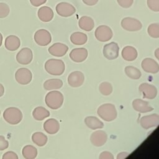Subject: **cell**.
I'll list each match as a JSON object with an SVG mask.
<instances>
[{
    "label": "cell",
    "mask_w": 159,
    "mask_h": 159,
    "mask_svg": "<svg viewBox=\"0 0 159 159\" xmlns=\"http://www.w3.org/2000/svg\"><path fill=\"white\" fill-rule=\"evenodd\" d=\"M45 69L50 75H61L65 71V65L61 60L50 59L45 62Z\"/></svg>",
    "instance_id": "obj_1"
},
{
    "label": "cell",
    "mask_w": 159,
    "mask_h": 159,
    "mask_svg": "<svg viewBox=\"0 0 159 159\" xmlns=\"http://www.w3.org/2000/svg\"><path fill=\"white\" fill-rule=\"evenodd\" d=\"M98 116L103 120L110 122L114 120L117 117V111L114 105L112 104H104L98 109Z\"/></svg>",
    "instance_id": "obj_2"
},
{
    "label": "cell",
    "mask_w": 159,
    "mask_h": 159,
    "mask_svg": "<svg viewBox=\"0 0 159 159\" xmlns=\"http://www.w3.org/2000/svg\"><path fill=\"white\" fill-rule=\"evenodd\" d=\"M21 111L15 107H10L5 109L3 112L4 119L9 124L16 125L22 119Z\"/></svg>",
    "instance_id": "obj_3"
},
{
    "label": "cell",
    "mask_w": 159,
    "mask_h": 159,
    "mask_svg": "<svg viewBox=\"0 0 159 159\" xmlns=\"http://www.w3.org/2000/svg\"><path fill=\"white\" fill-rule=\"evenodd\" d=\"M63 102V96L58 91H53L47 93L45 96V103L47 106L52 109L60 108Z\"/></svg>",
    "instance_id": "obj_4"
},
{
    "label": "cell",
    "mask_w": 159,
    "mask_h": 159,
    "mask_svg": "<svg viewBox=\"0 0 159 159\" xmlns=\"http://www.w3.org/2000/svg\"><path fill=\"white\" fill-rule=\"evenodd\" d=\"M121 26L124 29L127 31L134 32L140 30L142 27V24L141 22L137 19L127 17L122 19Z\"/></svg>",
    "instance_id": "obj_5"
},
{
    "label": "cell",
    "mask_w": 159,
    "mask_h": 159,
    "mask_svg": "<svg viewBox=\"0 0 159 159\" xmlns=\"http://www.w3.org/2000/svg\"><path fill=\"white\" fill-rule=\"evenodd\" d=\"M95 37L100 42H107L110 40L113 35L111 29L107 25H102L98 26L95 30Z\"/></svg>",
    "instance_id": "obj_6"
},
{
    "label": "cell",
    "mask_w": 159,
    "mask_h": 159,
    "mask_svg": "<svg viewBox=\"0 0 159 159\" xmlns=\"http://www.w3.org/2000/svg\"><path fill=\"white\" fill-rule=\"evenodd\" d=\"M15 78L16 81L22 85L29 84L32 78L31 71L25 68H20L18 69L15 73Z\"/></svg>",
    "instance_id": "obj_7"
},
{
    "label": "cell",
    "mask_w": 159,
    "mask_h": 159,
    "mask_svg": "<svg viewBox=\"0 0 159 159\" xmlns=\"http://www.w3.org/2000/svg\"><path fill=\"white\" fill-rule=\"evenodd\" d=\"M55 9L57 14L64 17H70L73 15L76 12V9L72 4L65 2L57 4Z\"/></svg>",
    "instance_id": "obj_8"
},
{
    "label": "cell",
    "mask_w": 159,
    "mask_h": 159,
    "mask_svg": "<svg viewBox=\"0 0 159 159\" xmlns=\"http://www.w3.org/2000/svg\"><path fill=\"white\" fill-rule=\"evenodd\" d=\"M34 40L39 45L46 46L51 42L52 37L48 30L45 29H40L35 33Z\"/></svg>",
    "instance_id": "obj_9"
},
{
    "label": "cell",
    "mask_w": 159,
    "mask_h": 159,
    "mask_svg": "<svg viewBox=\"0 0 159 159\" xmlns=\"http://www.w3.org/2000/svg\"><path fill=\"white\" fill-rule=\"evenodd\" d=\"M119 47L117 43L111 42L103 47V55L108 60H114L119 56Z\"/></svg>",
    "instance_id": "obj_10"
},
{
    "label": "cell",
    "mask_w": 159,
    "mask_h": 159,
    "mask_svg": "<svg viewBox=\"0 0 159 159\" xmlns=\"http://www.w3.org/2000/svg\"><path fill=\"white\" fill-rule=\"evenodd\" d=\"M33 58V53L32 50L27 47L22 48L16 55L17 61L21 65L29 64Z\"/></svg>",
    "instance_id": "obj_11"
},
{
    "label": "cell",
    "mask_w": 159,
    "mask_h": 159,
    "mask_svg": "<svg viewBox=\"0 0 159 159\" xmlns=\"http://www.w3.org/2000/svg\"><path fill=\"white\" fill-rule=\"evenodd\" d=\"M139 91L143 94V98L149 99H154L157 94V89L155 86L148 83H142L139 88Z\"/></svg>",
    "instance_id": "obj_12"
},
{
    "label": "cell",
    "mask_w": 159,
    "mask_h": 159,
    "mask_svg": "<svg viewBox=\"0 0 159 159\" xmlns=\"http://www.w3.org/2000/svg\"><path fill=\"white\" fill-rule=\"evenodd\" d=\"M159 116L157 114H153L149 116H145L140 119V123L141 126L145 129H148L151 127H156L158 124Z\"/></svg>",
    "instance_id": "obj_13"
},
{
    "label": "cell",
    "mask_w": 159,
    "mask_h": 159,
    "mask_svg": "<svg viewBox=\"0 0 159 159\" xmlns=\"http://www.w3.org/2000/svg\"><path fill=\"white\" fill-rule=\"evenodd\" d=\"M84 81V75L78 71L71 73L68 77V83L71 87L77 88L81 86Z\"/></svg>",
    "instance_id": "obj_14"
},
{
    "label": "cell",
    "mask_w": 159,
    "mask_h": 159,
    "mask_svg": "<svg viewBox=\"0 0 159 159\" xmlns=\"http://www.w3.org/2000/svg\"><path fill=\"white\" fill-rule=\"evenodd\" d=\"M107 135L103 130H97L94 132L90 137L92 144L96 147L102 146L107 141Z\"/></svg>",
    "instance_id": "obj_15"
},
{
    "label": "cell",
    "mask_w": 159,
    "mask_h": 159,
    "mask_svg": "<svg viewBox=\"0 0 159 159\" xmlns=\"http://www.w3.org/2000/svg\"><path fill=\"white\" fill-rule=\"evenodd\" d=\"M88 57V50L84 48L73 49L70 53V58L75 62L80 63L84 61Z\"/></svg>",
    "instance_id": "obj_16"
},
{
    "label": "cell",
    "mask_w": 159,
    "mask_h": 159,
    "mask_svg": "<svg viewBox=\"0 0 159 159\" xmlns=\"http://www.w3.org/2000/svg\"><path fill=\"white\" fill-rule=\"evenodd\" d=\"M142 68L143 70L150 73H157L159 71L158 63L152 58H147L142 61Z\"/></svg>",
    "instance_id": "obj_17"
},
{
    "label": "cell",
    "mask_w": 159,
    "mask_h": 159,
    "mask_svg": "<svg viewBox=\"0 0 159 159\" xmlns=\"http://www.w3.org/2000/svg\"><path fill=\"white\" fill-rule=\"evenodd\" d=\"M68 50L67 45L61 43H55L48 48V52L55 57H62Z\"/></svg>",
    "instance_id": "obj_18"
},
{
    "label": "cell",
    "mask_w": 159,
    "mask_h": 159,
    "mask_svg": "<svg viewBox=\"0 0 159 159\" xmlns=\"http://www.w3.org/2000/svg\"><path fill=\"white\" fill-rule=\"evenodd\" d=\"M132 106L134 110L141 113L150 112L153 109V108L148 104L147 101L140 99H134L132 102Z\"/></svg>",
    "instance_id": "obj_19"
},
{
    "label": "cell",
    "mask_w": 159,
    "mask_h": 159,
    "mask_svg": "<svg viewBox=\"0 0 159 159\" xmlns=\"http://www.w3.org/2000/svg\"><path fill=\"white\" fill-rule=\"evenodd\" d=\"M37 15L41 21L47 22L52 20L54 14L53 10L50 7L48 6H42L38 10Z\"/></svg>",
    "instance_id": "obj_20"
},
{
    "label": "cell",
    "mask_w": 159,
    "mask_h": 159,
    "mask_svg": "<svg viewBox=\"0 0 159 159\" xmlns=\"http://www.w3.org/2000/svg\"><path fill=\"white\" fill-rule=\"evenodd\" d=\"M20 45V40L16 35H11L6 38L4 45L7 50L9 51H15L19 48Z\"/></svg>",
    "instance_id": "obj_21"
},
{
    "label": "cell",
    "mask_w": 159,
    "mask_h": 159,
    "mask_svg": "<svg viewBox=\"0 0 159 159\" xmlns=\"http://www.w3.org/2000/svg\"><path fill=\"white\" fill-rule=\"evenodd\" d=\"M43 129L47 133L49 134H55L59 130L60 124L56 119H50L44 122Z\"/></svg>",
    "instance_id": "obj_22"
},
{
    "label": "cell",
    "mask_w": 159,
    "mask_h": 159,
    "mask_svg": "<svg viewBox=\"0 0 159 159\" xmlns=\"http://www.w3.org/2000/svg\"><path fill=\"white\" fill-rule=\"evenodd\" d=\"M78 25L82 30L89 32L93 30V29L94 28V22L91 17L84 16L80 19L78 22Z\"/></svg>",
    "instance_id": "obj_23"
},
{
    "label": "cell",
    "mask_w": 159,
    "mask_h": 159,
    "mask_svg": "<svg viewBox=\"0 0 159 159\" xmlns=\"http://www.w3.org/2000/svg\"><path fill=\"white\" fill-rule=\"evenodd\" d=\"M122 57L126 61H133L137 57V50L131 46H126L122 50Z\"/></svg>",
    "instance_id": "obj_24"
},
{
    "label": "cell",
    "mask_w": 159,
    "mask_h": 159,
    "mask_svg": "<svg viewBox=\"0 0 159 159\" xmlns=\"http://www.w3.org/2000/svg\"><path fill=\"white\" fill-rule=\"evenodd\" d=\"M86 125L91 129L94 130L101 129L104 127V124L98 118L94 116H88L84 119Z\"/></svg>",
    "instance_id": "obj_25"
},
{
    "label": "cell",
    "mask_w": 159,
    "mask_h": 159,
    "mask_svg": "<svg viewBox=\"0 0 159 159\" xmlns=\"http://www.w3.org/2000/svg\"><path fill=\"white\" fill-rule=\"evenodd\" d=\"M88 40L87 35L80 32H76L73 33L70 36V40L71 42L77 45H81L84 44Z\"/></svg>",
    "instance_id": "obj_26"
},
{
    "label": "cell",
    "mask_w": 159,
    "mask_h": 159,
    "mask_svg": "<svg viewBox=\"0 0 159 159\" xmlns=\"http://www.w3.org/2000/svg\"><path fill=\"white\" fill-rule=\"evenodd\" d=\"M32 116L35 120H42L50 116V112L45 107L39 106L34 109L32 112Z\"/></svg>",
    "instance_id": "obj_27"
},
{
    "label": "cell",
    "mask_w": 159,
    "mask_h": 159,
    "mask_svg": "<svg viewBox=\"0 0 159 159\" xmlns=\"http://www.w3.org/2000/svg\"><path fill=\"white\" fill-rule=\"evenodd\" d=\"M63 86V81L60 79L48 80L43 83V88L47 91L57 89Z\"/></svg>",
    "instance_id": "obj_28"
},
{
    "label": "cell",
    "mask_w": 159,
    "mask_h": 159,
    "mask_svg": "<svg viewBox=\"0 0 159 159\" xmlns=\"http://www.w3.org/2000/svg\"><path fill=\"white\" fill-rule=\"evenodd\" d=\"M22 153L25 159H34L37 155V150L35 147L27 145L23 148Z\"/></svg>",
    "instance_id": "obj_29"
},
{
    "label": "cell",
    "mask_w": 159,
    "mask_h": 159,
    "mask_svg": "<svg viewBox=\"0 0 159 159\" xmlns=\"http://www.w3.org/2000/svg\"><path fill=\"white\" fill-rule=\"evenodd\" d=\"M32 140L37 145L42 147L46 144L47 142V137L42 132H37L32 134Z\"/></svg>",
    "instance_id": "obj_30"
},
{
    "label": "cell",
    "mask_w": 159,
    "mask_h": 159,
    "mask_svg": "<svg viewBox=\"0 0 159 159\" xmlns=\"http://www.w3.org/2000/svg\"><path fill=\"white\" fill-rule=\"evenodd\" d=\"M125 73L128 77L133 80L139 79L142 75L140 71L132 66H126L125 68Z\"/></svg>",
    "instance_id": "obj_31"
},
{
    "label": "cell",
    "mask_w": 159,
    "mask_h": 159,
    "mask_svg": "<svg viewBox=\"0 0 159 159\" xmlns=\"http://www.w3.org/2000/svg\"><path fill=\"white\" fill-rule=\"evenodd\" d=\"M149 35L153 38L157 39L159 37V24L153 23L149 25L147 29Z\"/></svg>",
    "instance_id": "obj_32"
},
{
    "label": "cell",
    "mask_w": 159,
    "mask_h": 159,
    "mask_svg": "<svg viewBox=\"0 0 159 159\" xmlns=\"http://www.w3.org/2000/svg\"><path fill=\"white\" fill-rule=\"evenodd\" d=\"M99 89L102 95L108 96L112 91V86L111 84L108 82H102L100 84Z\"/></svg>",
    "instance_id": "obj_33"
},
{
    "label": "cell",
    "mask_w": 159,
    "mask_h": 159,
    "mask_svg": "<svg viewBox=\"0 0 159 159\" xmlns=\"http://www.w3.org/2000/svg\"><path fill=\"white\" fill-rule=\"evenodd\" d=\"M10 12L9 6L4 2H0V18L7 17Z\"/></svg>",
    "instance_id": "obj_34"
},
{
    "label": "cell",
    "mask_w": 159,
    "mask_h": 159,
    "mask_svg": "<svg viewBox=\"0 0 159 159\" xmlns=\"http://www.w3.org/2000/svg\"><path fill=\"white\" fill-rule=\"evenodd\" d=\"M147 4L150 10L154 12L159 11V0H147Z\"/></svg>",
    "instance_id": "obj_35"
},
{
    "label": "cell",
    "mask_w": 159,
    "mask_h": 159,
    "mask_svg": "<svg viewBox=\"0 0 159 159\" xmlns=\"http://www.w3.org/2000/svg\"><path fill=\"white\" fill-rule=\"evenodd\" d=\"M117 3L123 8H129L134 2V0H117Z\"/></svg>",
    "instance_id": "obj_36"
},
{
    "label": "cell",
    "mask_w": 159,
    "mask_h": 159,
    "mask_svg": "<svg viewBox=\"0 0 159 159\" xmlns=\"http://www.w3.org/2000/svg\"><path fill=\"white\" fill-rule=\"evenodd\" d=\"M9 147V142L3 135H0V151H2Z\"/></svg>",
    "instance_id": "obj_37"
},
{
    "label": "cell",
    "mask_w": 159,
    "mask_h": 159,
    "mask_svg": "<svg viewBox=\"0 0 159 159\" xmlns=\"http://www.w3.org/2000/svg\"><path fill=\"white\" fill-rule=\"evenodd\" d=\"M3 159H18L17 155L12 151H9L6 152L2 157Z\"/></svg>",
    "instance_id": "obj_38"
},
{
    "label": "cell",
    "mask_w": 159,
    "mask_h": 159,
    "mask_svg": "<svg viewBox=\"0 0 159 159\" xmlns=\"http://www.w3.org/2000/svg\"><path fill=\"white\" fill-rule=\"evenodd\" d=\"M99 159H113L114 157L112 154L109 152H102L99 157Z\"/></svg>",
    "instance_id": "obj_39"
},
{
    "label": "cell",
    "mask_w": 159,
    "mask_h": 159,
    "mask_svg": "<svg viewBox=\"0 0 159 159\" xmlns=\"http://www.w3.org/2000/svg\"><path fill=\"white\" fill-rule=\"evenodd\" d=\"M47 0H30V4L35 6V7H39L46 2Z\"/></svg>",
    "instance_id": "obj_40"
},
{
    "label": "cell",
    "mask_w": 159,
    "mask_h": 159,
    "mask_svg": "<svg viewBox=\"0 0 159 159\" xmlns=\"http://www.w3.org/2000/svg\"><path fill=\"white\" fill-rule=\"evenodd\" d=\"M83 2L88 6H94L97 4L99 0H82Z\"/></svg>",
    "instance_id": "obj_41"
},
{
    "label": "cell",
    "mask_w": 159,
    "mask_h": 159,
    "mask_svg": "<svg viewBox=\"0 0 159 159\" xmlns=\"http://www.w3.org/2000/svg\"><path fill=\"white\" fill-rule=\"evenodd\" d=\"M128 153L127 152H121L119 153L117 156V159H123L128 156Z\"/></svg>",
    "instance_id": "obj_42"
},
{
    "label": "cell",
    "mask_w": 159,
    "mask_h": 159,
    "mask_svg": "<svg viewBox=\"0 0 159 159\" xmlns=\"http://www.w3.org/2000/svg\"><path fill=\"white\" fill-rule=\"evenodd\" d=\"M4 93V88L2 84L0 83V98L3 96Z\"/></svg>",
    "instance_id": "obj_43"
},
{
    "label": "cell",
    "mask_w": 159,
    "mask_h": 159,
    "mask_svg": "<svg viewBox=\"0 0 159 159\" xmlns=\"http://www.w3.org/2000/svg\"><path fill=\"white\" fill-rule=\"evenodd\" d=\"M2 35L1 34V33L0 32V47L2 45Z\"/></svg>",
    "instance_id": "obj_44"
},
{
    "label": "cell",
    "mask_w": 159,
    "mask_h": 159,
    "mask_svg": "<svg viewBox=\"0 0 159 159\" xmlns=\"http://www.w3.org/2000/svg\"><path fill=\"white\" fill-rule=\"evenodd\" d=\"M158 50H159V48H157V49L156 50V51H155V56H156V57H157V59L159 58H158Z\"/></svg>",
    "instance_id": "obj_45"
},
{
    "label": "cell",
    "mask_w": 159,
    "mask_h": 159,
    "mask_svg": "<svg viewBox=\"0 0 159 159\" xmlns=\"http://www.w3.org/2000/svg\"><path fill=\"white\" fill-rule=\"evenodd\" d=\"M0 115H1V110H0Z\"/></svg>",
    "instance_id": "obj_46"
}]
</instances>
